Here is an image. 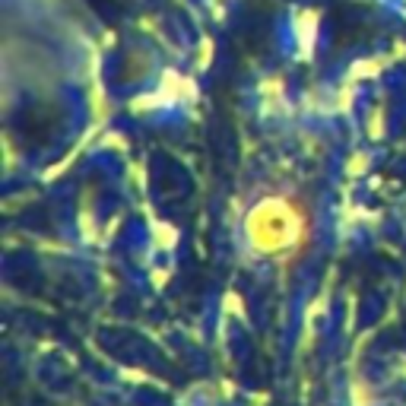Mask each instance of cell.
I'll return each mask as SVG.
<instances>
[{
    "mask_svg": "<svg viewBox=\"0 0 406 406\" xmlns=\"http://www.w3.org/2000/svg\"><path fill=\"white\" fill-rule=\"evenodd\" d=\"M301 232V219L286 203L267 200L248 216V238L257 251H283L295 245Z\"/></svg>",
    "mask_w": 406,
    "mask_h": 406,
    "instance_id": "obj_1",
    "label": "cell"
}]
</instances>
